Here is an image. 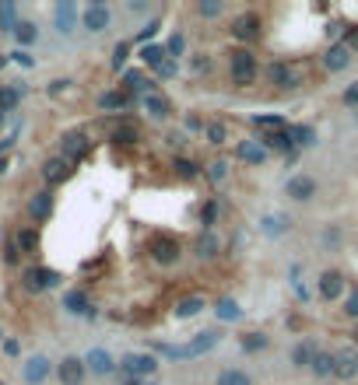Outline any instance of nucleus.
I'll use <instances>...</instances> for the list:
<instances>
[{
	"instance_id": "f257e3e1",
	"label": "nucleus",
	"mask_w": 358,
	"mask_h": 385,
	"mask_svg": "<svg viewBox=\"0 0 358 385\" xmlns=\"http://www.w3.org/2000/svg\"><path fill=\"white\" fill-rule=\"evenodd\" d=\"M222 344L218 329H204V333L190 337V344H155V354L169 357V361H183V357H204Z\"/></svg>"
},
{
	"instance_id": "f03ea898",
	"label": "nucleus",
	"mask_w": 358,
	"mask_h": 385,
	"mask_svg": "<svg viewBox=\"0 0 358 385\" xmlns=\"http://www.w3.org/2000/svg\"><path fill=\"white\" fill-rule=\"evenodd\" d=\"M57 284H60V273L49 270V266H28V270L21 273V288H25L28 294H42V291H49V288H57Z\"/></svg>"
},
{
	"instance_id": "7ed1b4c3",
	"label": "nucleus",
	"mask_w": 358,
	"mask_h": 385,
	"mask_svg": "<svg viewBox=\"0 0 358 385\" xmlns=\"http://www.w3.org/2000/svg\"><path fill=\"white\" fill-rule=\"evenodd\" d=\"M253 74H257V57L249 49H235L232 53V81L239 88H246V84H253Z\"/></svg>"
},
{
	"instance_id": "20e7f679",
	"label": "nucleus",
	"mask_w": 358,
	"mask_h": 385,
	"mask_svg": "<svg viewBox=\"0 0 358 385\" xmlns=\"http://www.w3.org/2000/svg\"><path fill=\"white\" fill-rule=\"evenodd\" d=\"M316 179L313 176H305V172H298V176H292L288 182H285V196L288 200H295V203H310L313 196H316Z\"/></svg>"
},
{
	"instance_id": "39448f33",
	"label": "nucleus",
	"mask_w": 358,
	"mask_h": 385,
	"mask_svg": "<svg viewBox=\"0 0 358 385\" xmlns=\"http://www.w3.org/2000/svg\"><path fill=\"white\" fill-rule=\"evenodd\" d=\"M109 21H113V11H109L106 4H88V8L81 11V28H84V32H91V35L106 32V28H109Z\"/></svg>"
},
{
	"instance_id": "423d86ee",
	"label": "nucleus",
	"mask_w": 358,
	"mask_h": 385,
	"mask_svg": "<svg viewBox=\"0 0 358 385\" xmlns=\"http://www.w3.org/2000/svg\"><path fill=\"white\" fill-rule=\"evenodd\" d=\"M49 371H53V361H49L46 354H32V357H25V364H21L25 385H42V382L49 378Z\"/></svg>"
},
{
	"instance_id": "0eeeda50",
	"label": "nucleus",
	"mask_w": 358,
	"mask_h": 385,
	"mask_svg": "<svg viewBox=\"0 0 358 385\" xmlns=\"http://www.w3.org/2000/svg\"><path fill=\"white\" fill-rule=\"evenodd\" d=\"M123 375H134V378H147V375H155L159 371V357L155 354H127L120 361Z\"/></svg>"
},
{
	"instance_id": "6e6552de",
	"label": "nucleus",
	"mask_w": 358,
	"mask_h": 385,
	"mask_svg": "<svg viewBox=\"0 0 358 385\" xmlns=\"http://www.w3.org/2000/svg\"><path fill=\"white\" fill-rule=\"evenodd\" d=\"M334 375H337L341 382L358 378V347H341V350H334Z\"/></svg>"
},
{
	"instance_id": "1a4fd4ad",
	"label": "nucleus",
	"mask_w": 358,
	"mask_h": 385,
	"mask_svg": "<svg viewBox=\"0 0 358 385\" xmlns=\"http://www.w3.org/2000/svg\"><path fill=\"white\" fill-rule=\"evenodd\" d=\"M78 4L74 0H60V4L53 8V28L60 32V35H71L74 28H78Z\"/></svg>"
},
{
	"instance_id": "9d476101",
	"label": "nucleus",
	"mask_w": 358,
	"mask_h": 385,
	"mask_svg": "<svg viewBox=\"0 0 358 385\" xmlns=\"http://www.w3.org/2000/svg\"><path fill=\"white\" fill-rule=\"evenodd\" d=\"M84 375H88V368H84V357H64L60 364H57V378H60V385H81L84 382Z\"/></svg>"
},
{
	"instance_id": "9b49d317",
	"label": "nucleus",
	"mask_w": 358,
	"mask_h": 385,
	"mask_svg": "<svg viewBox=\"0 0 358 385\" xmlns=\"http://www.w3.org/2000/svg\"><path fill=\"white\" fill-rule=\"evenodd\" d=\"M151 259L162 263V266H172L179 259V242L169 238V235H159L155 242H151Z\"/></svg>"
},
{
	"instance_id": "f8f14e48",
	"label": "nucleus",
	"mask_w": 358,
	"mask_h": 385,
	"mask_svg": "<svg viewBox=\"0 0 358 385\" xmlns=\"http://www.w3.org/2000/svg\"><path fill=\"white\" fill-rule=\"evenodd\" d=\"M88 147H91V140H88L84 133H64V140H60V158H67V161L74 165L78 158L88 154Z\"/></svg>"
},
{
	"instance_id": "ddd939ff",
	"label": "nucleus",
	"mask_w": 358,
	"mask_h": 385,
	"mask_svg": "<svg viewBox=\"0 0 358 385\" xmlns=\"http://www.w3.org/2000/svg\"><path fill=\"white\" fill-rule=\"evenodd\" d=\"M71 161L67 158H49L46 165H42V179L49 182V186H60V182H67L71 179Z\"/></svg>"
},
{
	"instance_id": "4468645a",
	"label": "nucleus",
	"mask_w": 358,
	"mask_h": 385,
	"mask_svg": "<svg viewBox=\"0 0 358 385\" xmlns=\"http://www.w3.org/2000/svg\"><path fill=\"white\" fill-rule=\"evenodd\" d=\"M267 77H271V84H278V88H298L302 84V74L295 71V67H288V64H271L267 67Z\"/></svg>"
},
{
	"instance_id": "2eb2a0df",
	"label": "nucleus",
	"mask_w": 358,
	"mask_h": 385,
	"mask_svg": "<svg viewBox=\"0 0 358 385\" xmlns=\"http://www.w3.org/2000/svg\"><path fill=\"white\" fill-rule=\"evenodd\" d=\"M288 228H292V217H288V214H281V210H274V214H264V217H260V232H264L267 238H281V235H288Z\"/></svg>"
},
{
	"instance_id": "dca6fc26",
	"label": "nucleus",
	"mask_w": 358,
	"mask_h": 385,
	"mask_svg": "<svg viewBox=\"0 0 358 385\" xmlns=\"http://www.w3.org/2000/svg\"><path fill=\"white\" fill-rule=\"evenodd\" d=\"M84 368H88L91 375H113V371H116V361H113V354H109V350L95 347V350H88Z\"/></svg>"
},
{
	"instance_id": "f3484780",
	"label": "nucleus",
	"mask_w": 358,
	"mask_h": 385,
	"mask_svg": "<svg viewBox=\"0 0 358 385\" xmlns=\"http://www.w3.org/2000/svg\"><path fill=\"white\" fill-rule=\"evenodd\" d=\"M28 214H32V221H49V214H53V193H49V189L32 193V200H28Z\"/></svg>"
},
{
	"instance_id": "a211bd4d",
	"label": "nucleus",
	"mask_w": 358,
	"mask_h": 385,
	"mask_svg": "<svg viewBox=\"0 0 358 385\" xmlns=\"http://www.w3.org/2000/svg\"><path fill=\"white\" fill-rule=\"evenodd\" d=\"M232 35H235L239 42H253V39L260 35V18H257V15H239L235 25H232Z\"/></svg>"
},
{
	"instance_id": "6ab92c4d",
	"label": "nucleus",
	"mask_w": 358,
	"mask_h": 385,
	"mask_svg": "<svg viewBox=\"0 0 358 385\" xmlns=\"http://www.w3.org/2000/svg\"><path fill=\"white\" fill-rule=\"evenodd\" d=\"M64 308H67L71 315L95 319V308H91V301H88V294H84V291H67V294H64Z\"/></svg>"
},
{
	"instance_id": "aec40b11",
	"label": "nucleus",
	"mask_w": 358,
	"mask_h": 385,
	"mask_svg": "<svg viewBox=\"0 0 358 385\" xmlns=\"http://www.w3.org/2000/svg\"><path fill=\"white\" fill-rule=\"evenodd\" d=\"M351 64V49L344 46V42H337V46H330L327 53H323V67L330 71V74H337V71H344Z\"/></svg>"
},
{
	"instance_id": "412c9836",
	"label": "nucleus",
	"mask_w": 358,
	"mask_h": 385,
	"mask_svg": "<svg viewBox=\"0 0 358 385\" xmlns=\"http://www.w3.org/2000/svg\"><path fill=\"white\" fill-rule=\"evenodd\" d=\"M235 154H239L246 165H264V161H267V147L260 144V137H249V140H242Z\"/></svg>"
},
{
	"instance_id": "4be33fe9",
	"label": "nucleus",
	"mask_w": 358,
	"mask_h": 385,
	"mask_svg": "<svg viewBox=\"0 0 358 385\" xmlns=\"http://www.w3.org/2000/svg\"><path fill=\"white\" fill-rule=\"evenodd\" d=\"M21 95H25V84H21V81H15V84H0V113L11 116L15 109H18V102H21Z\"/></svg>"
},
{
	"instance_id": "5701e85b",
	"label": "nucleus",
	"mask_w": 358,
	"mask_h": 385,
	"mask_svg": "<svg viewBox=\"0 0 358 385\" xmlns=\"http://www.w3.org/2000/svg\"><path fill=\"white\" fill-rule=\"evenodd\" d=\"M193 252H197L200 259H215V256L222 252V238H218L215 232H200L197 242H193Z\"/></svg>"
},
{
	"instance_id": "b1692460",
	"label": "nucleus",
	"mask_w": 358,
	"mask_h": 385,
	"mask_svg": "<svg viewBox=\"0 0 358 385\" xmlns=\"http://www.w3.org/2000/svg\"><path fill=\"white\" fill-rule=\"evenodd\" d=\"M341 291H344V277H341L337 270H327V273H320V294H323L327 301L341 298Z\"/></svg>"
},
{
	"instance_id": "393cba45",
	"label": "nucleus",
	"mask_w": 358,
	"mask_h": 385,
	"mask_svg": "<svg viewBox=\"0 0 358 385\" xmlns=\"http://www.w3.org/2000/svg\"><path fill=\"white\" fill-rule=\"evenodd\" d=\"M264 147H271V151H281V154H295V140H292V130H274V133H267L264 140H260Z\"/></svg>"
},
{
	"instance_id": "a878e982",
	"label": "nucleus",
	"mask_w": 358,
	"mask_h": 385,
	"mask_svg": "<svg viewBox=\"0 0 358 385\" xmlns=\"http://www.w3.org/2000/svg\"><path fill=\"white\" fill-rule=\"evenodd\" d=\"M141 105L147 109V116H155V120H165V116H169V98H165V95H159V91L141 95Z\"/></svg>"
},
{
	"instance_id": "bb28decb",
	"label": "nucleus",
	"mask_w": 358,
	"mask_h": 385,
	"mask_svg": "<svg viewBox=\"0 0 358 385\" xmlns=\"http://www.w3.org/2000/svg\"><path fill=\"white\" fill-rule=\"evenodd\" d=\"M35 39H39V25L35 21H18V28H15V42H18V49H28V46H35Z\"/></svg>"
},
{
	"instance_id": "cd10ccee",
	"label": "nucleus",
	"mask_w": 358,
	"mask_h": 385,
	"mask_svg": "<svg viewBox=\"0 0 358 385\" xmlns=\"http://www.w3.org/2000/svg\"><path fill=\"white\" fill-rule=\"evenodd\" d=\"M18 8H15V0H0V32H11L15 35V28H18Z\"/></svg>"
},
{
	"instance_id": "c85d7f7f",
	"label": "nucleus",
	"mask_w": 358,
	"mask_h": 385,
	"mask_svg": "<svg viewBox=\"0 0 358 385\" xmlns=\"http://www.w3.org/2000/svg\"><path fill=\"white\" fill-rule=\"evenodd\" d=\"M313 357H316V344H310V340H302V344L292 347V364L295 368H310Z\"/></svg>"
},
{
	"instance_id": "c756f323",
	"label": "nucleus",
	"mask_w": 358,
	"mask_h": 385,
	"mask_svg": "<svg viewBox=\"0 0 358 385\" xmlns=\"http://www.w3.org/2000/svg\"><path fill=\"white\" fill-rule=\"evenodd\" d=\"M98 105L106 109V113H120V109H127V105H130V95L116 88V91H106V95H102V98H98Z\"/></svg>"
},
{
	"instance_id": "7c9ffc66",
	"label": "nucleus",
	"mask_w": 358,
	"mask_h": 385,
	"mask_svg": "<svg viewBox=\"0 0 358 385\" xmlns=\"http://www.w3.org/2000/svg\"><path fill=\"white\" fill-rule=\"evenodd\" d=\"M141 60L147 64V67H162L165 60H169V53H165V46H141Z\"/></svg>"
},
{
	"instance_id": "2f4dec72",
	"label": "nucleus",
	"mask_w": 358,
	"mask_h": 385,
	"mask_svg": "<svg viewBox=\"0 0 358 385\" xmlns=\"http://www.w3.org/2000/svg\"><path fill=\"white\" fill-rule=\"evenodd\" d=\"M310 371H313L316 378H330V375H334V354H327V350H316V357H313Z\"/></svg>"
},
{
	"instance_id": "473e14b6",
	"label": "nucleus",
	"mask_w": 358,
	"mask_h": 385,
	"mask_svg": "<svg viewBox=\"0 0 358 385\" xmlns=\"http://www.w3.org/2000/svg\"><path fill=\"white\" fill-rule=\"evenodd\" d=\"M204 312V298L200 294H190V298H183L179 305H176V315L179 319H193V315H200Z\"/></svg>"
},
{
	"instance_id": "72a5a7b5",
	"label": "nucleus",
	"mask_w": 358,
	"mask_h": 385,
	"mask_svg": "<svg viewBox=\"0 0 358 385\" xmlns=\"http://www.w3.org/2000/svg\"><path fill=\"white\" fill-rule=\"evenodd\" d=\"M215 315H218L222 322H235V319L242 315V308H239L232 298H218V301H215Z\"/></svg>"
},
{
	"instance_id": "f704fd0d",
	"label": "nucleus",
	"mask_w": 358,
	"mask_h": 385,
	"mask_svg": "<svg viewBox=\"0 0 358 385\" xmlns=\"http://www.w3.org/2000/svg\"><path fill=\"white\" fill-rule=\"evenodd\" d=\"M215 385H253V378L246 371H239V368H225V371H218Z\"/></svg>"
},
{
	"instance_id": "c9c22d12",
	"label": "nucleus",
	"mask_w": 358,
	"mask_h": 385,
	"mask_svg": "<svg viewBox=\"0 0 358 385\" xmlns=\"http://www.w3.org/2000/svg\"><path fill=\"white\" fill-rule=\"evenodd\" d=\"M15 242H18V252H35L42 238H39V232H35V228H21V232L15 235Z\"/></svg>"
},
{
	"instance_id": "e433bc0d",
	"label": "nucleus",
	"mask_w": 358,
	"mask_h": 385,
	"mask_svg": "<svg viewBox=\"0 0 358 385\" xmlns=\"http://www.w3.org/2000/svg\"><path fill=\"white\" fill-rule=\"evenodd\" d=\"M176 176L179 179H197L200 176V165L193 158H176Z\"/></svg>"
},
{
	"instance_id": "4c0bfd02",
	"label": "nucleus",
	"mask_w": 358,
	"mask_h": 385,
	"mask_svg": "<svg viewBox=\"0 0 358 385\" xmlns=\"http://www.w3.org/2000/svg\"><path fill=\"white\" fill-rule=\"evenodd\" d=\"M292 140H295V147H313L316 144V130L313 126H295L292 130Z\"/></svg>"
},
{
	"instance_id": "58836bf2",
	"label": "nucleus",
	"mask_w": 358,
	"mask_h": 385,
	"mask_svg": "<svg viewBox=\"0 0 358 385\" xmlns=\"http://www.w3.org/2000/svg\"><path fill=\"white\" fill-rule=\"evenodd\" d=\"M239 347H242L246 354H257V350L267 347V337H264V333H246V337L239 340Z\"/></svg>"
},
{
	"instance_id": "ea45409f",
	"label": "nucleus",
	"mask_w": 358,
	"mask_h": 385,
	"mask_svg": "<svg viewBox=\"0 0 358 385\" xmlns=\"http://www.w3.org/2000/svg\"><path fill=\"white\" fill-rule=\"evenodd\" d=\"M165 53H169V60H176V57H183V53H186V39H183V32H172V35H169Z\"/></svg>"
},
{
	"instance_id": "a19ab883",
	"label": "nucleus",
	"mask_w": 358,
	"mask_h": 385,
	"mask_svg": "<svg viewBox=\"0 0 358 385\" xmlns=\"http://www.w3.org/2000/svg\"><path fill=\"white\" fill-rule=\"evenodd\" d=\"M8 64H18V67L32 71V67H35V57H32L28 49H11V53H8Z\"/></svg>"
},
{
	"instance_id": "79ce46f5",
	"label": "nucleus",
	"mask_w": 358,
	"mask_h": 385,
	"mask_svg": "<svg viewBox=\"0 0 358 385\" xmlns=\"http://www.w3.org/2000/svg\"><path fill=\"white\" fill-rule=\"evenodd\" d=\"M215 217H218V200H208V203H204V210H200V225H204V232H211Z\"/></svg>"
},
{
	"instance_id": "37998d69",
	"label": "nucleus",
	"mask_w": 358,
	"mask_h": 385,
	"mask_svg": "<svg viewBox=\"0 0 358 385\" xmlns=\"http://www.w3.org/2000/svg\"><path fill=\"white\" fill-rule=\"evenodd\" d=\"M204 133H208V144H225V137H229V130L222 123H208V126H204Z\"/></svg>"
},
{
	"instance_id": "c03bdc74",
	"label": "nucleus",
	"mask_w": 358,
	"mask_h": 385,
	"mask_svg": "<svg viewBox=\"0 0 358 385\" xmlns=\"http://www.w3.org/2000/svg\"><path fill=\"white\" fill-rule=\"evenodd\" d=\"M127 57H130V42H120V46L113 49V71H123Z\"/></svg>"
},
{
	"instance_id": "a18cd8bd",
	"label": "nucleus",
	"mask_w": 358,
	"mask_h": 385,
	"mask_svg": "<svg viewBox=\"0 0 358 385\" xmlns=\"http://www.w3.org/2000/svg\"><path fill=\"white\" fill-rule=\"evenodd\" d=\"M225 176H229V165H225V161H211V165H208V179H211V182H222Z\"/></svg>"
},
{
	"instance_id": "49530a36",
	"label": "nucleus",
	"mask_w": 358,
	"mask_h": 385,
	"mask_svg": "<svg viewBox=\"0 0 358 385\" xmlns=\"http://www.w3.org/2000/svg\"><path fill=\"white\" fill-rule=\"evenodd\" d=\"M197 11L204 18H218L222 15V0H204V4H197Z\"/></svg>"
},
{
	"instance_id": "de8ad7c7",
	"label": "nucleus",
	"mask_w": 358,
	"mask_h": 385,
	"mask_svg": "<svg viewBox=\"0 0 358 385\" xmlns=\"http://www.w3.org/2000/svg\"><path fill=\"white\" fill-rule=\"evenodd\" d=\"M159 28H162L159 21H147V25H144V28L137 32V42H144V46H151V39H155V35H159Z\"/></svg>"
},
{
	"instance_id": "09e8293b",
	"label": "nucleus",
	"mask_w": 358,
	"mask_h": 385,
	"mask_svg": "<svg viewBox=\"0 0 358 385\" xmlns=\"http://www.w3.org/2000/svg\"><path fill=\"white\" fill-rule=\"evenodd\" d=\"M253 123H257V126H271V133H274V130H285V120H281V116H257Z\"/></svg>"
},
{
	"instance_id": "8fccbe9b",
	"label": "nucleus",
	"mask_w": 358,
	"mask_h": 385,
	"mask_svg": "<svg viewBox=\"0 0 358 385\" xmlns=\"http://www.w3.org/2000/svg\"><path fill=\"white\" fill-rule=\"evenodd\" d=\"M155 74H159L162 81H169V77H176V60H165L162 67H155Z\"/></svg>"
},
{
	"instance_id": "3c124183",
	"label": "nucleus",
	"mask_w": 358,
	"mask_h": 385,
	"mask_svg": "<svg viewBox=\"0 0 358 385\" xmlns=\"http://www.w3.org/2000/svg\"><path fill=\"white\" fill-rule=\"evenodd\" d=\"M18 256H21V252H18V242L8 238V242H4V259H8V263H18Z\"/></svg>"
},
{
	"instance_id": "603ef678",
	"label": "nucleus",
	"mask_w": 358,
	"mask_h": 385,
	"mask_svg": "<svg viewBox=\"0 0 358 385\" xmlns=\"http://www.w3.org/2000/svg\"><path fill=\"white\" fill-rule=\"evenodd\" d=\"M344 312H348L351 319H358V291H351V294L344 298Z\"/></svg>"
},
{
	"instance_id": "864d4df0",
	"label": "nucleus",
	"mask_w": 358,
	"mask_h": 385,
	"mask_svg": "<svg viewBox=\"0 0 358 385\" xmlns=\"http://www.w3.org/2000/svg\"><path fill=\"white\" fill-rule=\"evenodd\" d=\"M341 98H344V105H358V81H355V84H348Z\"/></svg>"
},
{
	"instance_id": "5fc2aeb1",
	"label": "nucleus",
	"mask_w": 358,
	"mask_h": 385,
	"mask_svg": "<svg viewBox=\"0 0 358 385\" xmlns=\"http://www.w3.org/2000/svg\"><path fill=\"white\" fill-rule=\"evenodd\" d=\"M67 88H71V81H67V77H57V81L49 84L46 91H49V95H60V91H67Z\"/></svg>"
},
{
	"instance_id": "6e6d98bb",
	"label": "nucleus",
	"mask_w": 358,
	"mask_h": 385,
	"mask_svg": "<svg viewBox=\"0 0 358 385\" xmlns=\"http://www.w3.org/2000/svg\"><path fill=\"white\" fill-rule=\"evenodd\" d=\"M4 354H8V357H18V354H21V344H18V340H4Z\"/></svg>"
},
{
	"instance_id": "4d7b16f0",
	"label": "nucleus",
	"mask_w": 358,
	"mask_h": 385,
	"mask_svg": "<svg viewBox=\"0 0 358 385\" xmlns=\"http://www.w3.org/2000/svg\"><path fill=\"white\" fill-rule=\"evenodd\" d=\"M186 130H190V133H193V130H204V123H200L197 116H186Z\"/></svg>"
},
{
	"instance_id": "13d9d810",
	"label": "nucleus",
	"mask_w": 358,
	"mask_h": 385,
	"mask_svg": "<svg viewBox=\"0 0 358 385\" xmlns=\"http://www.w3.org/2000/svg\"><path fill=\"white\" fill-rule=\"evenodd\" d=\"M116 140H123V144H130V140H137V133H134V130H120V133H116Z\"/></svg>"
},
{
	"instance_id": "bf43d9fd",
	"label": "nucleus",
	"mask_w": 358,
	"mask_h": 385,
	"mask_svg": "<svg viewBox=\"0 0 358 385\" xmlns=\"http://www.w3.org/2000/svg\"><path fill=\"white\" fill-rule=\"evenodd\" d=\"M193 71H208V57H204V53H200V57L193 60Z\"/></svg>"
},
{
	"instance_id": "052dcab7",
	"label": "nucleus",
	"mask_w": 358,
	"mask_h": 385,
	"mask_svg": "<svg viewBox=\"0 0 358 385\" xmlns=\"http://www.w3.org/2000/svg\"><path fill=\"white\" fill-rule=\"evenodd\" d=\"M344 46H348V49H358V32H351V35H348V42H344Z\"/></svg>"
},
{
	"instance_id": "680f3d73",
	"label": "nucleus",
	"mask_w": 358,
	"mask_h": 385,
	"mask_svg": "<svg viewBox=\"0 0 358 385\" xmlns=\"http://www.w3.org/2000/svg\"><path fill=\"white\" fill-rule=\"evenodd\" d=\"M123 385H144V378H134V375H127V378H123Z\"/></svg>"
},
{
	"instance_id": "e2e57ef3",
	"label": "nucleus",
	"mask_w": 358,
	"mask_h": 385,
	"mask_svg": "<svg viewBox=\"0 0 358 385\" xmlns=\"http://www.w3.org/2000/svg\"><path fill=\"white\" fill-rule=\"evenodd\" d=\"M8 169H11V161H8V158H0V176H8Z\"/></svg>"
},
{
	"instance_id": "0e129e2a",
	"label": "nucleus",
	"mask_w": 358,
	"mask_h": 385,
	"mask_svg": "<svg viewBox=\"0 0 358 385\" xmlns=\"http://www.w3.org/2000/svg\"><path fill=\"white\" fill-rule=\"evenodd\" d=\"M4 123H8V116H4V113H0V126H4Z\"/></svg>"
},
{
	"instance_id": "69168bd1",
	"label": "nucleus",
	"mask_w": 358,
	"mask_h": 385,
	"mask_svg": "<svg viewBox=\"0 0 358 385\" xmlns=\"http://www.w3.org/2000/svg\"><path fill=\"white\" fill-rule=\"evenodd\" d=\"M4 340H8V337H4V329H0V344H4Z\"/></svg>"
},
{
	"instance_id": "338daca9",
	"label": "nucleus",
	"mask_w": 358,
	"mask_h": 385,
	"mask_svg": "<svg viewBox=\"0 0 358 385\" xmlns=\"http://www.w3.org/2000/svg\"><path fill=\"white\" fill-rule=\"evenodd\" d=\"M355 344H358V329H355Z\"/></svg>"
},
{
	"instance_id": "774afa93",
	"label": "nucleus",
	"mask_w": 358,
	"mask_h": 385,
	"mask_svg": "<svg viewBox=\"0 0 358 385\" xmlns=\"http://www.w3.org/2000/svg\"><path fill=\"white\" fill-rule=\"evenodd\" d=\"M0 385H4V382H0Z\"/></svg>"
}]
</instances>
